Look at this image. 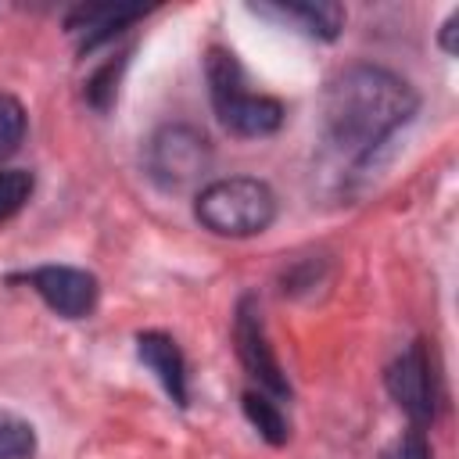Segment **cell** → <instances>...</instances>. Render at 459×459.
<instances>
[{"label": "cell", "instance_id": "obj_1", "mask_svg": "<svg viewBox=\"0 0 459 459\" xmlns=\"http://www.w3.org/2000/svg\"><path fill=\"white\" fill-rule=\"evenodd\" d=\"M416 90L402 75L377 65H348L326 82L323 129L341 158L362 161L416 115Z\"/></svg>", "mask_w": 459, "mask_h": 459}, {"label": "cell", "instance_id": "obj_2", "mask_svg": "<svg viewBox=\"0 0 459 459\" xmlns=\"http://www.w3.org/2000/svg\"><path fill=\"white\" fill-rule=\"evenodd\" d=\"M204 75H208L212 108H215L219 122L230 133H237V136H269V133L280 129L283 104L265 97V93H255L247 86V75H244L240 61L233 57V50L208 47Z\"/></svg>", "mask_w": 459, "mask_h": 459}, {"label": "cell", "instance_id": "obj_3", "mask_svg": "<svg viewBox=\"0 0 459 459\" xmlns=\"http://www.w3.org/2000/svg\"><path fill=\"white\" fill-rule=\"evenodd\" d=\"M197 222L219 237H255L276 219V197L262 179L230 176L197 194Z\"/></svg>", "mask_w": 459, "mask_h": 459}, {"label": "cell", "instance_id": "obj_4", "mask_svg": "<svg viewBox=\"0 0 459 459\" xmlns=\"http://www.w3.org/2000/svg\"><path fill=\"white\" fill-rule=\"evenodd\" d=\"M212 165L208 136L194 126H161L143 151V169L161 190H183L197 183Z\"/></svg>", "mask_w": 459, "mask_h": 459}, {"label": "cell", "instance_id": "obj_5", "mask_svg": "<svg viewBox=\"0 0 459 459\" xmlns=\"http://www.w3.org/2000/svg\"><path fill=\"white\" fill-rule=\"evenodd\" d=\"M387 391L405 409L412 427H427L437 416V373L423 341H412L391 366H387Z\"/></svg>", "mask_w": 459, "mask_h": 459}, {"label": "cell", "instance_id": "obj_6", "mask_svg": "<svg viewBox=\"0 0 459 459\" xmlns=\"http://www.w3.org/2000/svg\"><path fill=\"white\" fill-rule=\"evenodd\" d=\"M233 341H237V355H240L244 369L251 373V380L258 384V391L283 402L290 394V384H287V377H283V369H280V362L269 348L265 323H262V312H258L255 298H240L237 319H233Z\"/></svg>", "mask_w": 459, "mask_h": 459}, {"label": "cell", "instance_id": "obj_7", "mask_svg": "<svg viewBox=\"0 0 459 459\" xmlns=\"http://www.w3.org/2000/svg\"><path fill=\"white\" fill-rule=\"evenodd\" d=\"M18 280H25L47 301V308H54L65 319H82L97 305L93 273L75 269V265H36V269L22 273Z\"/></svg>", "mask_w": 459, "mask_h": 459}, {"label": "cell", "instance_id": "obj_8", "mask_svg": "<svg viewBox=\"0 0 459 459\" xmlns=\"http://www.w3.org/2000/svg\"><path fill=\"white\" fill-rule=\"evenodd\" d=\"M136 355L161 380V387L169 391V398L176 405H186V398H190V391H186V359H183L179 344L169 333L147 330V333L136 337Z\"/></svg>", "mask_w": 459, "mask_h": 459}, {"label": "cell", "instance_id": "obj_9", "mask_svg": "<svg viewBox=\"0 0 459 459\" xmlns=\"http://www.w3.org/2000/svg\"><path fill=\"white\" fill-rule=\"evenodd\" d=\"M136 18H143L140 7H75L68 18V29L79 36L82 50H93L97 43L115 39Z\"/></svg>", "mask_w": 459, "mask_h": 459}, {"label": "cell", "instance_id": "obj_10", "mask_svg": "<svg viewBox=\"0 0 459 459\" xmlns=\"http://www.w3.org/2000/svg\"><path fill=\"white\" fill-rule=\"evenodd\" d=\"M258 11L294 22L298 29H305L308 36H319V39H333L344 22V11L337 4H283V7H258Z\"/></svg>", "mask_w": 459, "mask_h": 459}, {"label": "cell", "instance_id": "obj_11", "mask_svg": "<svg viewBox=\"0 0 459 459\" xmlns=\"http://www.w3.org/2000/svg\"><path fill=\"white\" fill-rule=\"evenodd\" d=\"M244 412L247 420L258 427V434L269 441V445H283L287 441V416L280 412V402L265 391H247L244 394Z\"/></svg>", "mask_w": 459, "mask_h": 459}, {"label": "cell", "instance_id": "obj_12", "mask_svg": "<svg viewBox=\"0 0 459 459\" xmlns=\"http://www.w3.org/2000/svg\"><path fill=\"white\" fill-rule=\"evenodd\" d=\"M32 455H36V430L22 416L0 409V459H32Z\"/></svg>", "mask_w": 459, "mask_h": 459}, {"label": "cell", "instance_id": "obj_13", "mask_svg": "<svg viewBox=\"0 0 459 459\" xmlns=\"http://www.w3.org/2000/svg\"><path fill=\"white\" fill-rule=\"evenodd\" d=\"M22 140H25V108L14 97L0 93V161H7L22 147Z\"/></svg>", "mask_w": 459, "mask_h": 459}, {"label": "cell", "instance_id": "obj_14", "mask_svg": "<svg viewBox=\"0 0 459 459\" xmlns=\"http://www.w3.org/2000/svg\"><path fill=\"white\" fill-rule=\"evenodd\" d=\"M32 197V172L25 169H0V222L11 219Z\"/></svg>", "mask_w": 459, "mask_h": 459}, {"label": "cell", "instance_id": "obj_15", "mask_svg": "<svg viewBox=\"0 0 459 459\" xmlns=\"http://www.w3.org/2000/svg\"><path fill=\"white\" fill-rule=\"evenodd\" d=\"M380 459H434V455H430V445H427L423 430H409V434H402Z\"/></svg>", "mask_w": 459, "mask_h": 459}]
</instances>
